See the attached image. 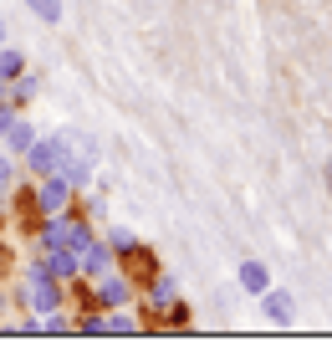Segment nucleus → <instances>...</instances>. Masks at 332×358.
<instances>
[{
  "label": "nucleus",
  "instance_id": "423d86ee",
  "mask_svg": "<svg viewBox=\"0 0 332 358\" xmlns=\"http://www.w3.org/2000/svg\"><path fill=\"white\" fill-rule=\"evenodd\" d=\"M10 143H15V149H26V143H31V128L15 123V128H10Z\"/></svg>",
  "mask_w": 332,
  "mask_h": 358
},
{
  "label": "nucleus",
  "instance_id": "39448f33",
  "mask_svg": "<svg viewBox=\"0 0 332 358\" xmlns=\"http://www.w3.org/2000/svg\"><path fill=\"white\" fill-rule=\"evenodd\" d=\"M103 297H108V302H123V297H128V287H123V282H118V276H113V282H108V287H103Z\"/></svg>",
  "mask_w": 332,
  "mask_h": 358
},
{
  "label": "nucleus",
  "instance_id": "7ed1b4c3",
  "mask_svg": "<svg viewBox=\"0 0 332 358\" xmlns=\"http://www.w3.org/2000/svg\"><path fill=\"white\" fill-rule=\"evenodd\" d=\"M31 10H41V21H62V0H26Z\"/></svg>",
  "mask_w": 332,
  "mask_h": 358
},
{
  "label": "nucleus",
  "instance_id": "0eeeda50",
  "mask_svg": "<svg viewBox=\"0 0 332 358\" xmlns=\"http://www.w3.org/2000/svg\"><path fill=\"white\" fill-rule=\"evenodd\" d=\"M10 118H15V113H6V108H0V134H6V128H10Z\"/></svg>",
  "mask_w": 332,
  "mask_h": 358
},
{
  "label": "nucleus",
  "instance_id": "f03ea898",
  "mask_svg": "<svg viewBox=\"0 0 332 358\" xmlns=\"http://www.w3.org/2000/svg\"><path fill=\"white\" fill-rule=\"evenodd\" d=\"M240 287H245V292H256V297H261V292L271 287V271H266L261 262H240Z\"/></svg>",
  "mask_w": 332,
  "mask_h": 358
},
{
  "label": "nucleus",
  "instance_id": "f257e3e1",
  "mask_svg": "<svg viewBox=\"0 0 332 358\" xmlns=\"http://www.w3.org/2000/svg\"><path fill=\"white\" fill-rule=\"evenodd\" d=\"M261 297H266V317H271V322H291V317H296V302L287 297V292H271V287H266Z\"/></svg>",
  "mask_w": 332,
  "mask_h": 358
},
{
  "label": "nucleus",
  "instance_id": "20e7f679",
  "mask_svg": "<svg viewBox=\"0 0 332 358\" xmlns=\"http://www.w3.org/2000/svg\"><path fill=\"white\" fill-rule=\"evenodd\" d=\"M15 72H21V57H15V52H0V77H15Z\"/></svg>",
  "mask_w": 332,
  "mask_h": 358
}]
</instances>
